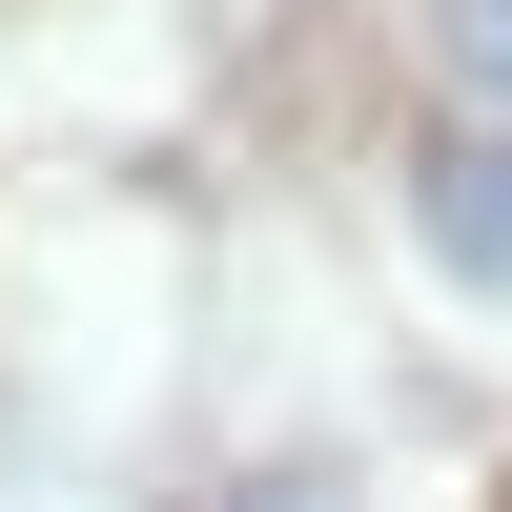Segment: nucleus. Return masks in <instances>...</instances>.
<instances>
[{
    "label": "nucleus",
    "instance_id": "obj_1",
    "mask_svg": "<svg viewBox=\"0 0 512 512\" xmlns=\"http://www.w3.org/2000/svg\"><path fill=\"white\" fill-rule=\"evenodd\" d=\"M410 226L472 287H512V123H431V144H410Z\"/></svg>",
    "mask_w": 512,
    "mask_h": 512
},
{
    "label": "nucleus",
    "instance_id": "obj_2",
    "mask_svg": "<svg viewBox=\"0 0 512 512\" xmlns=\"http://www.w3.org/2000/svg\"><path fill=\"white\" fill-rule=\"evenodd\" d=\"M451 62H472L492 103H512V0H451Z\"/></svg>",
    "mask_w": 512,
    "mask_h": 512
},
{
    "label": "nucleus",
    "instance_id": "obj_3",
    "mask_svg": "<svg viewBox=\"0 0 512 512\" xmlns=\"http://www.w3.org/2000/svg\"><path fill=\"white\" fill-rule=\"evenodd\" d=\"M205 512H349L328 472H246V492H205Z\"/></svg>",
    "mask_w": 512,
    "mask_h": 512
}]
</instances>
